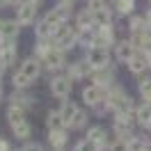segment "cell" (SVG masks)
I'll use <instances>...</instances> for the list:
<instances>
[{
    "mask_svg": "<svg viewBox=\"0 0 151 151\" xmlns=\"http://www.w3.org/2000/svg\"><path fill=\"white\" fill-rule=\"evenodd\" d=\"M105 99L108 103L112 105V114L114 112H135V103H133L131 94L124 89V85L114 83L108 92H105Z\"/></svg>",
    "mask_w": 151,
    "mask_h": 151,
    "instance_id": "cell-1",
    "label": "cell"
},
{
    "mask_svg": "<svg viewBox=\"0 0 151 151\" xmlns=\"http://www.w3.org/2000/svg\"><path fill=\"white\" fill-rule=\"evenodd\" d=\"M78 37H80V30H78V25L76 23H62V25H57L55 35H53V39H55V46L62 48V50H71V48L78 46Z\"/></svg>",
    "mask_w": 151,
    "mask_h": 151,
    "instance_id": "cell-2",
    "label": "cell"
},
{
    "mask_svg": "<svg viewBox=\"0 0 151 151\" xmlns=\"http://www.w3.org/2000/svg\"><path fill=\"white\" fill-rule=\"evenodd\" d=\"M48 89L55 99H69L71 96V89H73V78L66 73H55L48 83Z\"/></svg>",
    "mask_w": 151,
    "mask_h": 151,
    "instance_id": "cell-3",
    "label": "cell"
},
{
    "mask_svg": "<svg viewBox=\"0 0 151 151\" xmlns=\"http://www.w3.org/2000/svg\"><path fill=\"white\" fill-rule=\"evenodd\" d=\"M37 7H39V5L30 2V0L21 2L19 7H16L14 19H16V23H19L21 28H30V25H35V21H37Z\"/></svg>",
    "mask_w": 151,
    "mask_h": 151,
    "instance_id": "cell-4",
    "label": "cell"
},
{
    "mask_svg": "<svg viewBox=\"0 0 151 151\" xmlns=\"http://www.w3.org/2000/svg\"><path fill=\"white\" fill-rule=\"evenodd\" d=\"M71 7L73 5H69V2H64V0H60L55 7H50V9L44 14V19L50 23V25H62V23H66V21L71 19Z\"/></svg>",
    "mask_w": 151,
    "mask_h": 151,
    "instance_id": "cell-5",
    "label": "cell"
},
{
    "mask_svg": "<svg viewBox=\"0 0 151 151\" xmlns=\"http://www.w3.org/2000/svg\"><path fill=\"white\" fill-rule=\"evenodd\" d=\"M117 41H119V39H117V35H114L112 23H108V25H96L94 28V46L110 48V50H112Z\"/></svg>",
    "mask_w": 151,
    "mask_h": 151,
    "instance_id": "cell-6",
    "label": "cell"
},
{
    "mask_svg": "<svg viewBox=\"0 0 151 151\" xmlns=\"http://www.w3.org/2000/svg\"><path fill=\"white\" fill-rule=\"evenodd\" d=\"M64 71L73 78V83H76V80H85V78H89V76L94 73V66H92V62H89L87 57H83V60L69 62Z\"/></svg>",
    "mask_w": 151,
    "mask_h": 151,
    "instance_id": "cell-7",
    "label": "cell"
},
{
    "mask_svg": "<svg viewBox=\"0 0 151 151\" xmlns=\"http://www.w3.org/2000/svg\"><path fill=\"white\" fill-rule=\"evenodd\" d=\"M85 57L92 62L94 69H105V66H112V53L110 48H101V46H94L85 53Z\"/></svg>",
    "mask_w": 151,
    "mask_h": 151,
    "instance_id": "cell-8",
    "label": "cell"
},
{
    "mask_svg": "<svg viewBox=\"0 0 151 151\" xmlns=\"http://www.w3.org/2000/svg\"><path fill=\"white\" fill-rule=\"evenodd\" d=\"M66 50H62V48H53L50 53H48L46 57H44V69H48V71H53V73H60V71H64L66 69Z\"/></svg>",
    "mask_w": 151,
    "mask_h": 151,
    "instance_id": "cell-9",
    "label": "cell"
},
{
    "mask_svg": "<svg viewBox=\"0 0 151 151\" xmlns=\"http://www.w3.org/2000/svg\"><path fill=\"white\" fill-rule=\"evenodd\" d=\"M80 99H83V103L87 108H94V105H99L105 99V89L99 87L96 83H89V85H85L80 89Z\"/></svg>",
    "mask_w": 151,
    "mask_h": 151,
    "instance_id": "cell-10",
    "label": "cell"
},
{
    "mask_svg": "<svg viewBox=\"0 0 151 151\" xmlns=\"http://www.w3.org/2000/svg\"><path fill=\"white\" fill-rule=\"evenodd\" d=\"M114 60L119 62V64H128L133 57H135V53H137V48L133 46L131 39H119L117 44H114Z\"/></svg>",
    "mask_w": 151,
    "mask_h": 151,
    "instance_id": "cell-11",
    "label": "cell"
},
{
    "mask_svg": "<svg viewBox=\"0 0 151 151\" xmlns=\"http://www.w3.org/2000/svg\"><path fill=\"white\" fill-rule=\"evenodd\" d=\"M89 80L96 83L99 87H103L105 92L117 83V76H114V69L112 66H105V69H94V73L89 76Z\"/></svg>",
    "mask_w": 151,
    "mask_h": 151,
    "instance_id": "cell-12",
    "label": "cell"
},
{
    "mask_svg": "<svg viewBox=\"0 0 151 151\" xmlns=\"http://www.w3.org/2000/svg\"><path fill=\"white\" fill-rule=\"evenodd\" d=\"M19 69H21L25 76H30L32 80H37L39 76H41V71H44V60H41V57H37L35 53H32V55H28L23 62H21Z\"/></svg>",
    "mask_w": 151,
    "mask_h": 151,
    "instance_id": "cell-13",
    "label": "cell"
},
{
    "mask_svg": "<svg viewBox=\"0 0 151 151\" xmlns=\"http://www.w3.org/2000/svg\"><path fill=\"white\" fill-rule=\"evenodd\" d=\"M126 66H128V71H131L133 76H137V78H140V76H144L147 71H151V69H149V60H147V55H144L142 50H137V53H135V57H133Z\"/></svg>",
    "mask_w": 151,
    "mask_h": 151,
    "instance_id": "cell-14",
    "label": "cell"
},
{
    "mask_svg": "<svg viewBox=\"0 0 151 151\" xmlns=\"http://www.w3.org/2000/svg\"><path fill=\"white\" fill-rule=\"evenodd\" d=\"M76 25H78V30H94L96 28L94 9L92 7H83V9L76 14Z\"/></svg>",
    "mask_w": 151,
    "mask_h": 151,
    "instance_id": "cell-15",
    "label": "cell"
},
{
    "mask_svg": "<svg viewBox=\"0 0 151 151\" xmlns=\"http://www.w3.org/2000/svg\"><path fill=\"white\" fill-rule=\"evenodd\" d=\"M21 30L16 19H0V39H19Z\"/></svg>",
    "mask_w": 151,
    "mask_h": 151,
    "instance_id": "cell-16",
    "label": "cell"
},
{
    "mask_svg": "<svg viewBox=\"0 0 151 151\" xmlns=\"http://www.w3.org/2000/svg\"><path fill=\"white\" fill-rule=\"evenodd\" d=\"M133 41V46L137 48V50H149L151 48V28L147 30H140V32H131V37H128Z\"/></svg>",
    "mask_w": 151,
    "mask_h": 151,
    "instance_id": "cell-17",
    "label": "cell"
},
{
    "mask_svg": "<svg viewBox=\"0 0 151 151\" xmlns=\"http://www.w3.org/2000/svg\"><path fill=\"white\" fill-rule=\"evenodd\" d=\"M66 144H69V128L48 131V147L50 149H66Z\"/></svg>",
    "mask_w": 151,
    "mask_h": 151,
    "instance_id": "cell-18",
    "label": "cell"
},
{
    "mask_svg": "<svg viewBox=\"0 0 151 151\" xmlns=\"http://www.w3.org/2000/svg\"><path fill=\"white\" fill-rule=\"evenodd\" d=\"M46 128H48V131H62V128H69L64 114L60 112V108H57V110H48V112H46Z\"/></svg>",
    "mask_w": 151,
    "mask_h": 151,
    "instance_id": "cell-19",
    "label": "cell"
},
{
    "mask_svg": "<svg viewBox=\"0 0 151 151\" xmlns=\"http://www.w3.org/2000/svg\"><path fill=\"white\" fill-rule=\"evenodd\" d=\"M135 122L142 128H149L151 126V103L149 101H142L140 105H135Z\"/></svg>",
    "mask_w": 151,
    "mask_h": 151,
    "instance_id": "cell-20",
    "label": "cell"
},
{
    "mask_svg": "<svg viewBox=\"0 0 151 151\" xmlns=\"http://www.w3.org/2000/svg\"><path fill=\"white\" fill-rule=\"evenodd\" d=\"M9 105H21V108L30 110L35 105V96L25 94V89H14V94L9 96Z\"/></svg>",
    "mask_w": 151,
    "mask_h": 151,
    "instance_id": "cell-21",
    "label": "cell"
},
{
    "mask_svg": "<svg viewBox=\"0 0 151 151\" xmlns=\"http://www.w3.org/2000/svg\"><path fill=\"white\" fill-rule=\"evenodd\" d=\"M9 128H12V137H16V140H21V142L30 140V135H32V124H30L28 119H23V122H19V124H12Z\"/></svg>",
    "mask_w": 151,
    "mask_h": 151,
    "instance_id": "cell-22",
    "label": "cell"
},
{
    "mask_svg": "<svg viewBox=\"0 0 151 151\" xmlns=\"http://www.w3.org/2000/svg\"><path fill=\"white\" fill-rule=\"evenodd\" d=\"M85 137H89V140H94L99 147H105L108 142H110V133L105 131L103 126H89L85 133Z\"/></svg>",
    "mask_w": 151,
    "mask_h": 151,
    "instance_id": "cell-23",
    "label": "cell"
},
{
    "mask_svg": "<svg viewBox=\"0 0 151 151\" xmlns=\"http://www.w3.org/2000/svg\"><path fill=\"white\" fill-rule=\"evenodd\" d=\"M112 133L117 140H124L128 142L135 135V124H119V122H112Z\"/></svg>",
    "mask_w": 151,
    "mask_h": 151,
    "instance_id": "cell-24",
    "label": "cell"
},
{
    "mask_svg": "<svg viewBox=\"0 0 151 151\" xmlns=\"http://www.w3.org/2000/svg\"><path fill=\"white\" fill-rule=\"evenodd\" d=\"M55 25H50L46 19H39L37 23H35V39H53V35H55Z\"/></svg>",
    "mask_w": 151,
    "mask_h": 151,
    "instance_id": "cell-25",
    "label": "cell"
},
{
    "mask_svg": "<svg viewBox=\"0 0 151 151\" xmlns=\"http://www.w3.org/2000/svg\"><path fill=\"white\" fill-rule=\"evenodd\" d=\"M112 16H114V7H110L108 2H105V5H101L99 9H94L96 25H108V23H112Z\"/></svg>",
    "mask_w": 151,
    "mask_h": 151,
    "instance_id": "cell-26",
    "label": "cell"
},
{
    "mask_svg": "<svg viewBox=\"0 0 151 151\" xmlns=\"http://www.w3.org/2000/svg\"><path fill=\"white\" fill-rule=\"evenodd\" d=\"M87 124H89V112H87L85 108H80L76 112V117L69 122V131H85Z\"/></svg>",
    "mask_w": 151,
    "mask_h": 151,
    "instance_id": "cell-27",
    "label": "cell"
},
{
    "mask_svg": "<svg viewBox=\"0 0 151 151\" xmlns=\"http://www.w3.org/2000/svg\"><path fill=\"white\" fill-rule=\"evenodd\" d=\"M32 83H35V80H32L30 76H25L21 69H16L14 76H12V87H14V89H30Z\"/></svg>",
    "mask_w": 151,
    "mask_h": 151,
    "instance_id": "cell-28",
    "label": "cell"
},
{
    "mask_svg": "<svg viewBox=\"0 0 151 151\" xmlns=\"http://www.w3.org/2000/svg\"><path fill=\"white\" fill-rule=\"evenodd\" d=\"M80 110V105L76 103V101H71V99H62V105H60V112L64 114V119H66V126H69V122L76 117V112Z\"/></svg>",
    "mask_w": 151,
    "mask_h": 151,
    "instance_id": "cell-29",
    "label": "cell"
},
{
    "mask_svg": "<svg viewBox=\"0 0 151 151\" xmlns=\"http://www.w3.org/2000/svg\"><path fill=\"white\" fill-rule=\"evenodd\" d=\"M23 119H28V110L25 108H21V105H9L7 108V124H19Z\"/></svg>",
    "mask_w": 151,
    "mask_h": 151,
    "instance_id": "cell-30",
    "label": "cell"
},
{
    "mask_svg": "<svg viewBox=\"0 0 151 151\" xmlns=\"http://www.w3.org/2000/svg\"><path fill=\"white\" fill-rule=\"evenodd\" d=\"M135 7H137L135 0H114V14H119V16L135 14Z\"/></svg>",
    "mask_w": 151,
    "mask_h": 151,
    "instance_id": "cell-31",
    "label": "cell"
},
{
    "mask_svg": "<svg viewBox=\"0 0 151 151\" xmlns=\"http://www.w3.org/2000/svg\"><path fill=\"white\" fill-rule=\"evenodd\" d=\"M147 28H151V25L144 14H131L128 16V30L131 32H140V30H147Z\"/></svg>",
    "mask_w": 151,
    "mask_h": 151,
    "instance_id": "cell-32",
    "label": "cell"
},
{
    "mask_svg": "<svg viewBox=\"0 0 151 151\" xmlns=\"http://www.w3.org/2000/svg\"><path fill=\"white\" fill-rule=\"evenodd\" d=\"M137 92H140V99L142 101H149L151 103V76H140L137 80Z\"/></svg>",
    "mask_w": 151,
    "mask_h": 151,
    "instance_id": "cell-33",
    "label": "cell"
},
{
    "mask_svg": "<svg viewBox=\"0 0 151 151\" xmlns=\"http://www.w3.org/2000/svg\"><path fill=\"white\" fill-rule=\"evenodd\" d=\"M73 149H76V151H99L101 147H99V144H96L94 140H89V137H83V140L78 142Z\"/></svg>",
    "mask_w": 151,
    "mask_h": 151,
    "instance_id": "cell-34",
    "label": "cell"
},
{
    "mask_svg": "<svg viewBox=\"0 0 151 151\" xmlns=\"http://www.w3.org/2000/svg\"><path fill=\"white\" fill-rule=\"evenodd\" d=\"M23 151H46V149H44V144H41V142L25 140V144H23Z\"/></svg>",
    "mask_w": 151,
    "mask_h": 151,
    "instance_id": "cell-35",
    "label": "cell"
},
{
    "mask_svg": "<svg viewBox=\"0 0 151 151\" xmlns=\"http://www.w3.org/2000/svg\"><path fill=\"white\" fill-rule=\"evenodd\" d=\"M101 5H105V0H87V7H92V9H99Z\"/></svg>",
    "mask_w": 151,
    "mask_h": 151,
    "instance_id": "cell-36",
    "label": "cell"
},
{
    "mask_svg": "<svg viewBox=\"0 0 151 151\" xmlns=\"http://www.w3.org/2000/svg\"><path fill=\"white\" fill-rule=\"evenodd\" d=\"M0 151H12V144L5 137H0Z\"/></svg>",
    "mask_w": 151,
    "mask_h": 151,
    "instance_id": "cell-37",
    "label": "cell"
},
{
    "mask_svg": "<svg viewBox=\"0 0 151 151\" xmlns=\"http://www.w3.org/2000/svg\"><path fill=\"white\" fill-rule=\"evenodd\" d=\"M5 7H9V0H0V9H5Z\"/></svg>",
    "mask_w": 151,
    "mask_h": 151,
    "instance_id": "cell-38",
    "label": "cell"
},
{
    "mask_svg": "<svg viewBox=\"0 0 151 151\" xmlns=\"http://www.w3.org/2000/svg\"><path fill=\"white\" fill-rule=\"evenodd\" d=\"M21 2H25V0H9V5H14V7H19Z\"/></svg>",
    "mask_w": 151,
    "mask_h": 151,
    "instance_id": "cell-39",
    "label": "cell"
},
{
    "mask_svg": "<svg viewBox=\"0 0 151 151\" xmlns=\"http://www.w3.org/2000/svg\"><path fill=\"white\" fill-rule=\"evenodd\" d=\"M30 2H35V5H41V2H44V0H30Z\"/></svg>",
    "mask_w": 151,
    "mask_h": 151,
    "instance_id": "cell-40",
    "label": "cell"
},
{
    "mask_svg": "<svg viewBox=\"0 0 151 151\" xmlns=\"http://www.w3.org/2000/svg\"><path fill=\"white\" fill-rule=\"evenodd\" d=\"M64 2H69V5H73V2H76V0H64Z\"/></svg>",
    "mask_w": 151,
    "mask_h": 151,
    "instance_id": "cell-41",
    "label": "cell"
},
{
    "mask_svg": "<svg viewBox=\"0 0 151 151\" xmlns=\"http://www.w3.org/2000/svg\"><path fill=\"white\" fill-rule=\"evenodd\" d=\"M0 101H2V87H0Z\"/></svg>",
    "mask_w": 151,
    "mask_h": 151,
    "instance_id": "cell-42",
    "label": "cell"
},
{
    "mask_svg": "<svg viewBox=\"0 0 151 151\" xmlns=\"http://www.w3.org/2000/svg\"><path fill=\"white\" fill-rule=\"evenodd\" d=\"M12 151H23V147H21V149H12Z\"/></svg>",
    "mask_w": 151,
    "mask_h": 151,
    "instance_id": "cell-43",
    "label": "cell"
},
{
    "mask_svg": "<svg viewBox=\"0 0 151 151\" xmlns=\"http://www.w3.org/2000/svg\"><path fill=\"white\" fill-rule=\"evenodd\" d=\"M0 87H2V76H0Z\"/></svg>",
    "mask_w": 151,
    "mask_h": 151,
    "instance_id": "cell-44",
    "label": "cell"
},
{
    "mask_svg": "<svg viewBox=\"0 0 151 151\" xmlns=\"http://www.w3.org/2000/svg\"><path fill=\"white\" fill-rule=\"evenodd\" d=\"M149 2H151V0H149Z\"/></svg>",
    "mask_w": 151,
    "mask_h": 151,
    "instance_id": "cell-45",
    "label": "cell"
}]
</instances>
